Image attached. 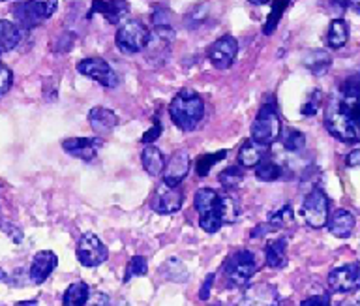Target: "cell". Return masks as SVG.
<instances>
[{
  "label": "cell",
  "mask_w": 360,
  "mask_h": 306,
  "mask_svg": "<svg viewBox=\"0 0 360 306\" xmlns=\"http://www.w3.org/2000/svg\"><path fill=\"white\" fill-rule=\"evenodd\" d=\"M169 115L179 130L193 132L205 117V102L195 91L182 89L169 103Z\"/></svg>",
  "instance_id": "cell-1"
},
{
  "label": "cell",
  "mask_w": 360,
  "mask_h": 306,
  "mask_svg": "<svg viewBox=\"0 0 360 306\" xmlns=\"http://www.w3.org/2000/svg\"><path fill=\"white\" fill-rule=\"evenodd\" d=\"M328 109L360 125V72L349 75L340 83Z\"/></svg>",
  "instance_id": "cell-2"
},
{
  "label": "cell",
  "mask_w": 360,
  "mask_h": 306,
  "mask_svg": "<svg viewBox=\"0 0 360 306\" xmlns=\"http://www.w3.org/2000/svg\"><path fill=\"white\" fill-rule=\"evenodd\" d=\"M281 120L278 108L272 100L264 102L259 109L257 117L252 125V139L255 143H261L264 147H270L272 143L280 139Z\"/></svg>",
  "instance_id": "cell-3"
},
{
  "label": "cell",
  "mask_w": 360,
  "mask_h": 306,
  "mask_svg": "<svg viewBox=\"0 0 360 306\" xmlns=\"http://www.w3.org/2000/svg\"><path fill=\"white\" fill-rule=\"evenodd\" d=\"M257 272V260L250 250H238L224 263V276L229 288H244Z\"/></svg>",
  "instance_id": "cell-4"
},
{
  "label": "cell",
  "mask_w": 360,
  "mask_h": 306,
  "mask_svg": "<svg viewBox=\"0 0 360 306\" xmlns=\"http://www.w3.org/2000/svg\"><path fill=\"white\" fill-rule=\"evenodd\" d=\"M58 8V0H25L22 4L15 6L13 15L15 21L22 27V29H34L49 18H53V13Z\"/></svg>",
  "instance_id": "cell-5"
},
{
  "label": "cell",
  "mask_w": 360,
  "mask_h": 306,
  "mask_svg": "<svg viewBox=\"0 0 360 306\" xmlns=\"http://www.w3.org/2000/svg\"><path fill=\"white\" fill-rule=\"evenodd\" d=\"M150 38V30L139 21H124L117 30L115 44L124 55H135L145 51L146 44Z\"/></svg>",
  "instance_id": "cell-6"
},
{
  "label": "cell",
  "mask_w": 360,
  "mask_h": 306,
  "mask_svg": "<svg viewBox=\"0 0 360 306\" xmlns=\"http://www.w3.org/2000/svg\"><path fill=\"white\" fill-rule=\"evenodd\" d=\"M302 216L306 224L314 229H321L326 226L328 216H330V199L321 188H314L304 198Z\"/></svg>",
  "instance_id": "cell-7"
},
{
  "label": "cell",
  "mask_w": 360,
  "mask_h": 306,
  "mask_svg": "<svg viewBox=\"0 0 360 306\" xmlns=\"http://www.w3.org/2000/svg\"><path fill=\"white\" fill-rule=\"evenodd\" d=\"M107 257H109V250L101 238L94 233H84L81 235L77 243V260L83 267H89V269H94V267H100L101 263H105Z\"/></svg>",
  "instance_id": "cell-8"
},
{
  "label": "cell",
  "mask_w": 360,
  "mask_h": 306,
  "mask_svg": "<svg viewBox=\"0 0 360 306\" xmlns=\"http://www.w3.org/2000/svg\"><path fill=\"white\" fill-rule=\"evenodd\" d=\"M77 72L84 77L107 87V89H115L118 85V75L115 74L111 64L101 57L83 58L81 63H77Z\"/></svg>",
  "instance_id": "cell-9"
},
{
  "label": "cell",
  "mask_w": 360,
  "mask_h": 306,
  "mask_svg": "<svg viewBox=\"0 0 360 306\" xmlns=\"http://www.w3.org/2000/svg\"><path fill=\"white\" fill-rule=\"evenodd\" d=\"M325 126L332 137L343 143H359L360 141V125L354 120L343 117V115L326 109Z\"/></svg>",
  "instance_id": "cell-10"
},
{
  "label": "cell",
  "mask_w": 360,
  "mask_h": 306,
  "mask_svg": "<svg viewBox=\"0 0 360 306\" xmlns=\"http://www.w3.org/2000/svg\"><path fill=\"white\" fill-rule=\"evenodd\" d=\"M328 288L336 293H354L360 289V265L349 263V265L336 267L328 274Z\"/></svg>",
  "instance_id": "cell-11"
},
{
  "label": "cell",
  "mask_w": 360,
  "mask_h": 306,
  "mask_svg": "<svg viewBox=\"0 0 360 306\" xmlns=\"http://www.w3.org/2000/svg\"><path fill=\"white\" fill-rule=\"evenodd\" d=\"M238 55V42L233 36H221L208 49V60L214 68L227 70L233 66Z\"/></svg>",
  "instance_id": "cell-12"
},
{
  "label": "cell",
  "mask_w": 360,
  "mask_h": 306,
  "mask_svg": "<svg viewBox=\"0 0 360 306\" xmlns=\"http://www.w3.org/2000/svg\"><path fill=\"white\" fill-rule=\"evenodd\" d=\"M191 160L188 151L180 148L176 153L169 158V162H165V167H163V184L165 186L176 188L182 184L188 173H190Z\"/></svg>",
  "instance_id": "cell-13"
},
{
  "label": "cell",
  "mask_w": 360,
  "mask_h": 306,
  "mask_svg": "<svg viewBox=\"0 0 360 306\" xmlns=\"http://www.w3.org/2000/svg\"><path fill=\"white\" fill-rule=\"evenodd\" d=\"M173 40V27H154V30L150 32V38H148V44H146L145 47L148 58H150V60H156L158 64L162 63L163 58H167Z\"/></svg>",
  "instance_id": "cell-14"
},
{
  "label": "cell",
  "mask_w": 360,
  "mask_h": 306,
  "mask_svg": "<svg viewBox=\"0 0 360 306\" xmlns=\"http://www.w3.org/2000/svg\"><path fill=\"white\" fill-rule=\"evenodd\" d=\"M101 145H103V139H100V137H70L62 143V148L73 158L92 162Z\"/></svg>",
  "instance_id": "cell-15"
},
{
  "label": "cell",
  "mask_w": 360,
  "mask_h": 306,
  "mask_svg": "<svg viewBox=\"0 0 360 306\" xmlns=\"http://www.w3.org/2000/svg\"><path fill=\"white\" fill-rule=\"evenodd\" d=\"M182 203H184V193L180 186L171 188L163 184L156 190L152 209L156 210L158 215H173V212H179Z\"/></svg>",
  "instance_id": "cell-16"
},
{
  "label": "cell",
  "mask_w": 360,
  "mask_h": 306,
  "mask_svg": "<svg viewBox=\"0 0 360 306\" xmlns=\"http://www.w3.org/2000/svg\"><path fill=\"white\" fill-rule=\"evenodd\" d=\"M129 12L128 0H92L90 15L100 13L111 25L124 23V19Z\"/></svg>",
  "instance_id": "cell-17"
},
{
  "label": "cell",
  "mask_w": 360,
  "mask_h": 306,
  "mask_svg": "<svg viewBox=\"0 0 360 306\" xmlns=\"http://www.w3.org/2000/svg\"><path fill=\"white\" fill-rule=\"evenodd\" d=\"M58 265V257H56L55 252L51 250H41L38 254L34 255L32 263H30V271H28V276L32 280V283H44L47 278L53 274V271Z\"/></svg>",
  "instance_id": "cell-18"
},
{
  "label": "cell",
  "mask_w": 360,
  "mask_h": 306,
  "mask_svg": "<svg viewBox=\"0 0 360 306\" xmlns=\"http://www.w3.org/2000/svg\"><path fill=\"white\" fill-rule=\"evenodd\" d=\"M238 306H280V302H278V293L272 286L259 283V286H252L248 289Z\"/></svg>",
  "instance_id": "cell-19"
},
{
  "label": "cell",
  "mask_w": 360,
  "mask_h": 306,
  "mask_svg": "<svg viewBox=\"0 0 360 306\" xmlns=\"http://www.w3.org/2000/svg\"><path fill=\"white\" fill-rule=\"evenodd\" d=\"M89 122L92 126V130L96 132V137H103L109 136L112 130H115V126L118 125V117L115 111L107 108H94L90 109L89 113Z\"/></svg>",
  "instance_id": "cell-20"
},
{
  "label": "cell",
  "mask_w": 360,
  "mask_h": 306,
  "mask_svg": "<svg viewBox=\"0 0 360 306\" xmlns=\"http://www.w3.org/2000/svg\"><path fill=\"white\" fill-rule=\"evenodd\" d=\"M354 216L345 209H338L332 212V216H328V222H326V226H328V231L338 238H347L351 237V233L354 229Z\"/></svg>",
  "instance_id": "cell-21"
},
{
  "label": "cell",
  "mask_w": 360,
  "mask_h": 306,
  "mask_svg": "<svg viewBox=\"0 0 360 306\" xmlns=\"http://www.w3.org/2000/svg\"><path fill=\"white\" fill-rule=\"evenodd\" d=\"M269 154V147H264L261 143H255L253 139H248V141L242 143V147L238 148V164L242 167H248V170H253L259 162H263Z\"/></svg>",
  "instance_id": "cell-22"
},
{
  "label": "cell",
  "mask_w": 360,
  "mask_h": 306,
  "mask_svg": "<svg viewBox=\"0 0 360 306\" xmlns=\"http://www.w3.org/2000/svg\"><path fill=\"white\" fill-rule=\"evenodd\" d=\"M264 261L270 269H283L287 265V238H270L264 244Z\"/></svg>",
  "instance_id": "cell-23"
},
{
  "label": "cell",
  "mask_w": 360,
  "mask_h": 306,
  "mask_svg": "<svg viewBox=\"0 0 360 306\" xmlns=\"http://www.w3.org/2000/svg\"><path fill=\"white\" fill-rule=\"evenodd\" d=\"M141 164L148 175L160 177L163 173V167H165V158H163L160 148L154 147V145H146L141 153Z\"/></svg>",
  "instance_id": "cell-24"
},
{
  "label": "cell",
  "mask_w": 360,
  "mask_h": 306,
  "mask_svg": "<svg viewBox=\"0 0 360 306\" xmlns=\"http://www.w3.org/2000/svg\"><path fill=\"white\" fill-rule=\"evenodd\" d=\"M304 66L308 68V72H311L314 75H325L332 66V57L330 53L325 51V49H311V51L306 53L304 57Z\"/></svg>",
  "instance_id": "cell-25"
},
{
  "label": "cell",
  "mask_w": 360,
  "mask_h": 306,
  "mask_svg": "<svg viewBox=\"0 0 360 306\" xmlns=\"http://www.w3.org/2000/svg\"><path fill=\"white\" fill-rule=\"evenodd\" d=\"M218 215L224 224H235L240 216V201L233 192H227L224 196H219L218 201Z\"/></svg>",
  "instance_id": "cell-26"
},
{
  "label": "cell",
  "mask_w": 360,
  "mask_h": 306,
  "mask_svg": "<svg viewBox=\"0 0 360 306\" xmlns=\"http://www.w3.org/2000/svg\"><path fill=\"white\" fill-rule=\"evenodd\" d=\"M21 42V29L11 21L0 19V55L15 49Z\"/></svg>",
  "instance_id": "cell-27"
},
{
  "label": "cell",
  "mask_w": 360,
  "mask_h": 306,
  "mask_svg": "<svg viewBox=\"0 0 360 306\" xmlns=\"http://www.w3.org/2000/svg\"><path fill=\"white\" fill-rule=\"evenodd\" d=\"M349 42V25L345 19H334L328 27L326 44L330 49H342Z\"/></svg>",
  "instance_id": "cell-28"
},
{
  "label": "cell",
  "mask_w": 360,
  "mask_h": 306,
  "mask_svg": "<svg viewBox=\"0 0 360 306\" xmlns=\"http://www.w3.org/2000/svg\"><path fill=\"white\" fill-rule=\"evenodd\" d=\"M90 299V289L84 282H73L68 286L62 297V305L64 306H84Z\"/></svg>",
  "instance_id": "cell-29"
},
{
  "label": "cell",
  "mask_w": 360,
  "mask_h": 306,
  "mask_svg": "<svg viewBox=\"0 0 360 306\" xmlns=\"http://www.w3.org/2000/svg\"><path fill=\"white\" fill-rule=\"evenodd\" d=\"M218 201L219 193L216 190H212V188H199L195 196H193V207H195L199 215L218 209Z\"/></svg>",
  "instance_id": "cell-30"
},
{
  "label": "cell",
  "mask_w": 360,
  "mask_h": 306,
  "mask_svg": "<svg viewBox=\"0 0 360 306\" xmlns=\"http://www.w3.org/2000/svg\"><path fill=\"white\" fill-rule=\"evenodd\" d=\"M292 220H295V215H292L291 205H283V207H280L274 212H270L269 220H266L264 226H266L269 231H280L283 227L291 226Z\"/></svg>",
  "instance_id": "cell-31"
},
{
  "label": "cell",
  "mask_w": 360,
  "mask_h": 306,
  "mask_svg": "<svg viewBox=\"0 0 360 306\" xmlns=\"http://www.w3.org/2000/svg\"><path fill=\"white\" fill-rule=\"evenodd\" d=\"M280 139L287 153H300L306 147V136L297 128H285L280 134Z\"/></svg>",
  "instance_id": "cell-32"
},
{
  "label": "cell",
  "mask_w": 360,
  "mask_h": 306,
  "mask_svg": "<svg viewBox=\"0 0 360 306\" xmlns=\"http://www.w3.org/2000/svg\"><path fill=\"white\" fill-rule=\"evenodd\" d=\"M253 170H255V177H257L259 181H263V182H274L283 177L281 165L276 164L274 160H269V158H264L263 162H259Z\"/></svg>",
  "instance_id": "cell-33"
},
{
  "label": "cell",
  "mask_w": 360,
  "mask_h": 306,
  "mask_svg": "<svg viewBox=\"0 0 360 306\" xmlns=\"http://www.w3.org/2000/svg\"><path fill=\"white\" fill-rule=\"evenodd\" d=\"M218 181L227 192H235L236 188L242 184V181H244V171H242L238 165H229V167H225V170L219 173Z\"/></svg>",
  "instance_id": "cell-34"
},
{
  "label": "cell",
  "mask_w": 360,
  "mask_h": 306,
  "mask_svg": "<svg viewBox=\"0 0 360 306\" xmlns=\"http://www.w3.org/2000/svg\"><path fill=\"white\" fill-rule=\"evenodd\" d=\"M225 156H227V151H218V153L202 154V156H199V158H197V175L201 177V179H205V177L210 173V170H212L214 165L218 164V162H221Z\"/></svg>",
  "instance_id": "cell-35"
},
{
  "label": "cell",
  "mask_w": 360,
  "mask_h": 306,
  "mask_svg": "<svg viewBox=\"0 0 360 306\" xmlns=\"http://www.w3.org/2000/svg\"><path fill=\"white\" fill-rule=\"evenodd\" d=\"M162 272L163 276L167 278V280H173V282H184L186 278H188V271L182 265V261H179L176 257H171L162 265Z\"/></svg>",
  "instance_id": "cell-36"
},
{
  "label": "cell",
  "mask_w": 360,
  "mask_h": 306,
  "mask_svg": "<svg viewBox=\"0 0 360 306\" xmlns=\"http://www.w3.org/2000/svg\"><path fill=\"white\" fill-rule=\"evenodd\" d=\"M289 2H291V0H276L274 4H272L269 19H266V23H264V29H263L264 34L270 36L272 32H274V29L278 27V23H280L281 15H283V12L287 10V6H289Z\"/></svg>",
  "instance_id": "cell-37"
},
{
  "label": "cell",
  "mask_w": 360,
  "mask_h": 306,
  "mask_svg": "<svg viewBox=\"0 0 360 306\" xmlns=\"http://www.w3.org/2000/svg\"><path fill=\"white\" fill-rule=\"evenodd\" d=\"M148 272V263H146V257L143 255H134L129 260L128 267H126V274H124V282L128 283L131 278L135 276H145Z\"/></svg>",
  "instance_id": "cell-38"
},
{
  "label": "cell",
  "mask_w": 360,
  "mask_h": 306,
  "mask_svg": "<svg viewBox=\"0 0 360 306\" xmlns=\"http://www.w3.org/2000/svg\"><path fill=\"white\" fill-rule=\"evenodd\" d=\"M208 15V4L205 2V4H197L195 8H191L190 12L186 13V27L188 29H197V27H201L202 21L207 19Z\"/></svg>",
  "instance_id": "cell-39"
},
{
  "label": "cell",
  "mask_w": 360,
  "mask_h": 306,
  "mask_svg": "<svg viewBox=\"0 0 360 306\" xmlns=\"http://www.w3.org/2000/svg\"><path fill=\"white\" fill-rule=\"evenodd\" d=\"M199 226H201L202 231L218 233L224 226V222L219 218L218 210H208V212H202L201 218H199Z\"/></svg>",
  "instance_id": "cell-40"
},
{
  "label": "cell",
  "mask_w": 360,
  "mask_h": 306,
  "mask_svg": "<svg viewBox=\"0 0 360 306\" xmlns=\"http://www.w3.org/2000/svg\"><path fill=\"white\" fill-rule=\"evenodd\" d=\"M321 102H323V92L314 91L309 94L308 100H306V103L302 106V109H300V113H302L304 117H314V115L319 111Z\"/></svg>",
  "instance_id": "cell-41"
},
{
  "label": "cell",
  "mask_w": 360,
  "mask_h": 306,
  "mask_svg": "<svg viewBox=\"0 0 360 306\" xmlns=\"http://www.w3.org/2000/svg\"><path fill=\"white\" fill-rule=\"evenodd\" d=\"M152 23H154V27H173L171 25V13H169L167 8H154V12H152Z\"/></svg>",
  "instance_id": "cell-42"
},
{
  "label": "cell",
  "mask_w": 360,
  "mask_h": 306,
  "mask_svg": "<svg viewBox=\"0 0 360 306\" xmlns=\"http://www.w3.org/2000/svg\"><path fill=\"white\" fill-rule=\"evenodd\" d=\"M11 85H13V72L0 63V96L10 91Z\"/></svg>",
  "instance_id": "cell-43"
},
{
  "label": "cell",
  "mask_w": 360,
  "mask_h": 306,
  "mask_svg": "<svg viewBox=\"0 0 360 306\" xmlns=\"http://www.w3.org/2000/svg\"><path fill=\"white\" fill-rule=\"evenodd\" d=\"M160 136H162V125H160V120H158L156 125L152 126L150 130L146 132L145 136L141 137V143H145V145H152V143L156 141Z\"/></svg>",
  "instance_id": "cell-44"
},
{
  "label": "cell",
  "mask_w": 360,
  "mask_h": 306,
  "mask_svg": "<svg viewBox=\"0 0 360 306\" xmlns=\"http://www.w3.org/2000/svg\"><path fill=\"white\" fill-rule=\"evenodd\" d=\"M0 229H2L4 233H8V235L13 238V243H21V241H22V233L19 231L15 226H11L10 222L0 220Z\"/></svg>",
  "instance_id": "cell-45"
},
{
  "label": "cell",
  "mask_w": 360,
  "mask_h": 306,
  "mask_svg": "<svg viewBox=\"0 0 360 306\" xmlns=\"http://www.w3.org/2000/svg\"><path fill=\"white\" fill-rule=\"evenodd\" d=\"M300 306H330V300L326 295H315V297H309V299L302 300Z\"/></svg>",
  "instance_id": "cell-46"
},
{
  "label": "cell",
  "mask_w": 360,
  "mask_h": 306,
  "mask_svg": "<svg viewBox=\"0 0 360 306\" xmlns=\"http://www.w3.org/2000/svg\"><path fill=\"white\" fill-rule=\"evenodd\" d=\"M214 278H216V276H214L212 272H210V274L207 276V280H205V283H202L201 291H199V299H201V300H207L208 297H210V288H212Z\"/></svg>",
  "instance_id": "cell-47"
},
{
  "label": "cell",
  "mask_w": 360,
  "mask_h": 306,
  "mask_svg": "<svg viewBox=\"0 0 360 306\" xmlns=\"http://www.w3.org/2000/svg\"><path fill=\"white\" fill-rule=\"evenodd\" d=\"M345 165L347 167H359L360 165V148H354L345 156Z\"/></svg>",
  "instance_id": "cell-48"
},
{
  "label": "cell",
  "mask_w": 360,
  "mask_h": 306,
  "mask_svg": "<svg viewBox=\"0 0 360 306\" xmlns=\"http://www.w3.org/2000/svg\"><path fill=\"white\" fill-rule=\"evenodd\" d=\"M330 6L334 12L343 13L349 8V0H330Z\"/></svg>",
  "instance_id": "cell-49"
},
{
  "label": "cell",
  "mask_w": 360,
  "mask_h": 306,
  "mask_svg": "<svg viewBox=\"0 0 360 306\" xmlns=\"http://www.w3.org/2000/svg\"><path fill=\"white\" fill-rule=\"evenodd\" d=\"M92 306H109V299H107L105 295H98V299H96V302Z\"/></svg>",
  "instance_id": "cell-50"
},
{
  "label": "cell",
  "mask_w": 360,
  "mask_h": 306,
  "mask_svg": "<svg viewBox=\"0 0 360 306\" xmlns=\"http://www.w3.org/2000/svg\"><path fill=\"white\" fill-rule=\"evenodd\" d=\"M349 6L353 8L354 13H359L360 15V0H349Z\"/></svg>",
  "instance_id": "cell-51"
},
{
  "label": "cell",
  "mask_w": 360,
  "mask_h": 306,
  "mask_svg": "<svg viewBox=\"0 0 360 306\" xmlns=\"http://www.w3.org/2000/svg\"><path fill=\"white\" fill-rule=\"evenodd\" d=\"M13 306H38V300L32 299V300H21V302H15Z\"/></svg>",
  "instance_id": "cell-52"
},
{
  "label": "cell",
  "mask_w": 360,
  "mask_h": 306,
  "mask_svg": "<svg viewBox=\"0 0 360 306\" xmlns=\"http://www.w3.org/2000/svg\"><path fill=\"white\" fill-rule=\"evenodd\" d=\"M250 4H253V6H263V4H266L269 0H248Z\"/></svg>",
  "instance_id": "cell-53"
},
{
  "label": "cell",
  "mask_w": 360,
  "mask_h": 306,
  "mask_svg": "<svg viewBox=\"0 0 360 306\" xmlns=\"http://www.w3.org/2000/svg\"><path fill=\"white\" fill-rule=\"evenodd\" d=\"M6 278V274H4V271H2V269H0V280H4Z\"/></svg>",
  "instance_id": "cell-54"
},
{
  "label": "cell",
  "mask_w": 360,
  "mask_h": 306,
  "mask_svg": "<svg viewBox=\"0 0 360 306\" xmlns=\"http://www.w3.org/2000/svg\"><path fill=\"white\" fill-rule=\"evenodd\" d=\"M212 306H227V305H224V302H216V305H212Z\"/></svg>",
  "instance_id": "cell-55"
},
{
  "label": "cell",
  "mask_w": 360,
  "mask_h": 306,
  "mask_svg": "<svg viewBox=\"0 0 360 306\" xmlns=\"http://www.w3.org/2000/svg\"><path fill=\"white\" fill-rule=\"evenodd\" d=\"M118 306H128V302H124V300H122V302H120V305H118Z\"/></svg>",
  "instance_id": "cell-56"
}]
</instances>
